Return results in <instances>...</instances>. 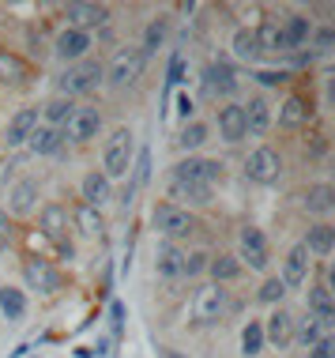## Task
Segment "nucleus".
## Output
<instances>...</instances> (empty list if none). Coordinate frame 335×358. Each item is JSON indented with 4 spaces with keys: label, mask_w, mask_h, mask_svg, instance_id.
<instances>
[{
    "label": "nucleus",
    "mask_w": 335,
    "mask_h": 358,
    "mask_svg": "<svg viewBox=\"0 0 335 358\" xmlns=\"http://www.w3.org/2000/svg\"><path fill=\"white\" fill-rule=\"evenodd\" d=\"M283 294H286V287H283V279H267V283L260 287V302H283Z\"/></svg>",
    "instance_id": "ea45409f"
},
{
    "label": "nucleus",
    "mask_w": 335,
    "mask_h": 358,
    "mask_svg": "<svg viewBox=\"0 0 335 358\" xmlns=\"http://www.w3.org/2000/svg\"><path fill=\"white\" fill-rule=\"evenodd\" d=\"M328 290H332V298H335V264H332V287Z\"/></svg>",
    "instance_id": "864d4df0"
},
{
    "label": "nucleus",
    "mask_w": 335,
    "mask_h": 358,
    "mask_svg": "<svg viewBox=\"0 0 335 358\" xmlns=\"http://www.w3.org/2000/svg\"><path fill=\"white\" fill-rule=\"evenodd\" d=\"M317 45H320V50H328V45H335V31H320V34H317Z\"/></svg>",
    "instance_id": "8fccbe9b"
},
{
    "label": "nucleus",
    "mask_w": 335,
    "mask_h": 358,
    "mask_svg": "<svg viewBox=\"0 0 335 358\" xmlns=\"http://www.w3.org/2000/svg\"><path fill=\"white\" fill-rule=\"evenodd\" d=\"M110 313H113V328H121V321H124V306H121V302H113V306H110Z\"/></svg>",
    "instance_id": "3c124183"
},
{
    "label": "nucleus",
    "mask_w": 335,
    "mask_h": 358,
    "mask_svg": "<svg viewBox=\"0 0 335 358\" xmlns=\"http://www.w3.org/2000/svg\"><path fill=\"white\" fill-rule=\"evenodd\" d=\"M34 200H38V181L34 178H23V181H15V185L8 189V208H12L15 215H31Z\"/></svg>",
    "instance_id": "ddd939ff"
},
{
    "label": "nucleus",
    "mask_w": 335,
    "mask_h": 358,
    "mask_svg": "<svg viewBox=\"0 0 335 358\" xmlns=\"http://www.w3.org/2000/svg\"><path fill=\"white\" fill-rule=\"evenodd\" d=\"M328 99H332V106H335V80H328Z\"/></svg>",
    "instance_id": "603ef678"
},
{
    "label": "nucleus",
    "mask_w": 335,
    "mask_h": 358,
    "mask_svg": "<svg viewBox=\"0 0 335 358\" xmlns=\"http://www.w3.org/2000/svg\"><path fill=\"white\" fill-rule=\"evenodd\" d=\"M305 117H309V102H305V99H298V94H294V99H286V102H283V110H279V124L294 129V124H302Z\"/></svg>",
    "instance_id": "7c9ffc66"
},
{
    "label": "nucleus",
    "mask_w": 335,
    "mask_h": 358,
    "mask_svg": "<svg viewBox=\"0 0 335 358\" xmlns=\"http://www.w3.org/2000/svg\"><path fill=\"white\" fill-rule=\"evenodd\" d=\"M57 148H61V136H57L53 129H34L31 132V151L34 155H53Z\"/></svg>",
    "instance_id": "f704fd0d"
},
{
    "label": "nucleus",
    "mask_w": 335,
    "mask_h": 358,
    "mask_svg": "<svg viewBox=\"0 0 335 358\" xmlns=\"http://www.w3.org/2000/svg\"><path fill=\"white\" fill-rule=\"evenodd\" d=\"M264 351V324L260 321H248L245 332H241V355L245 358H256Z\"/></svg>",
    "instance_id": "2f4dec72"
},
{
    "label": "nucleus",
    "mask_w": 335,
    "mask_h": 358,
    "mask_svg": "<svg viewBox=\"0 0 335 358\" xmlns=\"http://www.w3.org/2000/svg\"><path fill=\"white\" fill-rule=\"evenodd\" d=\"M110 200V178L98 170H91L87 178H83V204L87 208H102Z\"/></svg>",
    "instance_id": "412c9836"
},
{
    "label": "nucleus",
    "mask_w": 335,
    "mask_h": 358,
    "mask_svg": "<svg viewBox=\"0 0 335 358\" xmlns=\"http://www.w3.org/2000/svg\"><path fill=\"white\" fill-rule=\"evenodd\" d=\"M305 268H309V253H305V245H294L283 260V287H302Z\"/></svg>",
    "instance_id": "2eb2a0df"
},
{
    "label": "nucleus",
    "mask_w": 335,
    "mask_h": 358,
    "mask_svg": "<svg viewBox=\"0 0 335 358\" xmlns=\"http://www.w3.org/2000/svg\"><path fill=\"white\" fill-rule=\"evenodd\" d=\"M102 80V64L98 61H83V64H72L68 72L57 80V87H61V94H83V91H91L94 83Z\"/></svg>",
    "instance_id": "20e7f679"
},
{
    "label": "nucleus",
    "mask_w": 335,
    "mask_h": 358,
    "mask_svg": "<svg viewBox=\"0 0 335 358\" xmlns=\"http://www.w3.org/2000/svg\"><path fill=\"white\" fill-rule=\"evenodd\" d=\"M204 140H207V124L193 121V124H185V129H181V136H177V148H185V151H196V148H204Z\"/></svg>",
    "instance_id": "72a5a7b5"
},
{
    "label": "nucleus",
    "mask_w": 335,
    "mask_h": 358,
    "mask_svg": "<svg viewBox=\"0 0 335 358\" xmlns=\"http://www.w3.org/2000/svg\"><path fill=\"white\" fill-rule=\"evenodd\" d=\"M155 230L166 234V238H185V234L196 230V219L188 215L185 208H177V204H158L155 208Z\"/></svg>",
    "instance_id": "f03ea898"
},
{
    "label": "nucleus",
    "mask_w": 335,
    "mask_h": 358,
    "mask_svg": "<svg viewBox=\"0 0 335 358\" xmlns=\"http://www.w3.org/2000/svg\"><path fill=\"white\" fill-rule=\"evenodd\" d=\"M305 208H309L313 215H328L335 208V185H313L305 192Z\"/></svg>",
    "instance_id": "cd10ccee"
},
{
    "label": "nucleus",
    "mask_w": 335,
    "mask_h": 358,
    "mask_svg": "<svg viewBox=\"0 0 335 358\" xmlns=\"http://www.w3.org/2000/svg\"><path fill=\"white\" fill-rule=\"evenodd\" d=\"M8 241H12V222H8V215L0 211V249H4Z\"/></svg>",
    "instance_id": "de8ad7c7"
},
{
    "label": "nucleus",
    "mask_w": 335,
    "mask_h": 358,
    "mask_svg": "<svg viewBox=\"0 0 335 358\" xmlns=\"http://www.w3.org/2000/svg\"><path fill=\"white\" fill-rule=\"evenodd\" d=\"M264 340H271V343H279V347H286V343L294 340V317L286 313V309H275V313L267 317Z\"/></svg>",
    "instance_id": "a211bd4d"
},
{
    "label": "nucleus",
    "mask_w": 335,
    "mask_h": 358,
    "mask_svg": "<svg viewBox=\"0 0 335 358\" xmlns=\"http://www.w3.org/2000/svg\"><path fill=\"white\" fill-rule=\"evenodd\" d=\"M298 336H302V343H317V340H320V324L309 317V321L302 324V332H298Z\"/></svg>",
    "instance_id": "c03bdc74"
},
{
    "label": "nucleus",
    "mask_w": 335,
    "mask_h": 358,
    "mask_svg": "<svg viewBox=\"0 0 335 358\" xmlns=\"http://www.w3.org/2000/svg\"><path fill=\"white\" fill-rule=\"evenodd\" d=\"M87 50H91V34L87 31L68 27V31H61V38H57V57H61V61H80Z\"/></svg>",
    "instance_id": "f8f14e48"
},
{
    "label": "nucleus",
    "mask_w": 335,
    "mask_h": 358,
    "mask_svg": "<svg viewBox=\"0 0 335 358\" xmlns=\"http://www.w3.org/2000/svg\"><path fill=\"white\" fill-rule=\"evenodd\" d=\"M218 132H223L226 143L245 140V110L241 106H226V110H218Z\"/></svg>",
    "instance_id": "dca6fc26"
},
{
    "label": "nucleus",
    "mask_w": 335,
    "mask_h": 358,
    "mask_svg": "<svg viewBox=\"0 0 335 358\" xmlns=\"http://www.w3.org/2000/svg\"><path fill=\"white\" fill-rule=\"evenodd\" d=\"M143 57L140 50H121L117 57H113V64H110V83L113 87H128V83H136L140 76H143Z\"/></svg>",
    "instance_id": "39448f33"
},
{
    "label": "nucleus",
    "mask_w": 335,
    "mask_h": 358,
    "mask_svg": "<svg viewBox=\"0 0 335 358\" xmlns=\"http://www.w3.org/2000/svg\"><path fill=\"white\" fill-rule=\"evenodd\" d=\"M245 110V132H253V136H264L267 132V121H271V113H267V102L264 99H248Z\"/></svg>",
    "instance_id": "393cba45"
},
{
    "label": "nucleus",
    "mask_w": 335,
    "mask_h": 358,
    "mask_svg": "<svg viewBox=\"0 0 335 358\" xmlns=\"http://www.w3.org/2000/svg\"><path fill=\"white\" fill-rule=\"evenodd\" d=\"M42 230H45V238H53L57 245H61L64 257H72V245H68V211L50 204L42 211Z\"/></svg>",
    "instance_id": "1a4fd4ad"
},
{
    "label": "nucleus",
    "mask_w": 335,
    "mask_h": 358,
    "mask_svg": "<svg viewBox=\"0 0 335 358\" xmlns=\"http://www.w3.org/2000/svg\"><path fill=\"white\" fill-rule=\"evenodd\" d=\"M75 227H80V234H87V238H98L102 234V211L98 208H87V204H80L75 208Z\"/></svg>",
    "instance_id": "c756f323"
},
{
    "label": "nucleus",
    "mask_w": 335,
    "mask_h": 358,
    "mask_svg": "<svg viewBox=\"0 0 335 358\" xmlns=\"http://www.w3.org/2000/svg\"><path fill=\"white\" fill-rule=\"evenodd\" d=\"M309 358H335V336H324V340L313 343V355Z\"/></svg>",
    "instance_id": "79ce46f5"
},
{
    "label": "nucleus",
    "mask_w": 335,
    "mask_h": 358,
    "mask_svg": "<svg viewBox=\"0 0 335 358\" xmlns=\"http://www.w3.org/2000/svg\"><path fill=\"white\" fill-rule=\"evenodd\" d=\"M177 113L188 121V113H193V99H188V94H181V99H177Z\"/></svg>",
    "instance_id": "09e8293b"
},
{
    "label": "nucleus",
    "mask_w": 335,
    "mask_h": 358,
    "mask_svg": "<svg viewBox=\"0 0 335 358\" xmlns=\"http://www.w3.org/2000/svg\"><path fill=\"white\" fill-rule=\"evenodd\" d=\"M72 110H75L72 99H53L50 106H45V117H50V121H68Z\"/></svg>",
    "instance_id": "58836bf2"
},
{
    "label": "nucleus",
    "mask_w": 335,
    "mask_h": 358,
    "mask_svg": "<svg viewBox=\"0 0 335 358\" xmlns=\"http://www.w3.org/2000/svg\"><path fill=\"white\" fill-rule=\"evenodd\" d=\"M102 173L106 178H128L132 170V132L128 129H113V136L106 140V151H102Z\"/></svg>",
    "instance_id": "f257e3e1"
},
{
    "label": "nucleus",
    "mask_w": 335,
    "mask_h": 358,
    "mask_svg": "<svg viewBox=\"0 0 335 358\" xmlns=\"http://www.w3.org/2000/svg\"><path fill=\"white\" fill-rule=\"evenodd\" d=\"M132 173H136V181H132V185H147V178H151V151L147 148L140 151V162H136V170H132Z\"/></svg>",
    "instance_id": "a19ab883"
},
{
    "label": "nucleus",
    "mask_w": 335,
    "mask_h": 358,
    "mask_svg": "<svg viewBox=\"0 0 335 358\" xmlns=\"http://www.w3.org/2000/svg\"><path fill=\"white\" fill-rule=\"evenodd\" d=\"M279 170H283V162H279V155H275L271 148H256L253 155H248V162H245V173L253 181H260V185H271V181L279 178Z\"/></svg>",
    "instance_id": "423d86ee"
},
{
    "label": "nucleus",
    "mask_w": 335,
    "mask_h": 358,
    "mask_svg": "<svg viewBox=\"0 0 335 358\" xmlns=\"http://www.w3.org/2000/svg\"><path fill=\"white\" fill-rule=\"evenodd\" d=\"M309 313L317 324H335V298L328 287H313L309 290Z\"/></svg>",
    "instance_id": "f3484780"
},
{
    "label": "nucleus",
    "mask_w": 335,
    "mask_h": 358,
    "mask_svg": "<svg viewBox=\"0 0 335 358\" xmlns=\"http://www.w3.org/2000/svg\"><path fill=\"white\" fill-rule=\"evenodd\" d=\"M283 34H286V45H302L305 38H309V19H302V15H290L286 19V27H283Z\"/></svg>",
    "instance_id": "e433bc0d"
},
{
    "label": "nucleus",
    "mask_w": 335,
    "mask_h": 358,
    "mask_svg": "<svg viewBox=\"0 0 335 358\" xmlns=\"http://www.w3.org/2000/svg\"><path fill=\"white\" fill-rule=\"evenodd\" d=\"M204 76H207V91H211V94H234L237 80H234V69H230V64L215 61V64H207Z\"/></svg>",
    "instance_id": "4be33fe9"
},
{
    "label": "nucleus",
    "mask_w": 335,
    "mask_h": 358,
    "mask_svg": "<svg viewBox=\"0 0 335 358\" xmlns=\"http://www.w3.org/2000/svg\"><path fill=\"white\" fill-rule=\"evenodd\" d=\"M226 309V290L211 283V287H200L196 290V298H193V313H196V321H215L218 313Z\"/></svg>",
    "instance_id": "6e6552de"
},
{
    "label": "nucleus",
    "mask_w": 335,
    "mask_h": 358,
    "mask_svg": "<svg viewBox=\"0 0 335 358\" xmlns=\"http://www.w3.org/2000/svg\"><path fill=\"white\" fill-rule=\"evenodd\" d=\"M34 129H38V110H19L15 117L8 121V132H4L8 148H19V143H27Z\"/></svg>",
    "instance_id": "4468645a"
},
{
    "label": "nucleus",
    "mask_w": 335,
    "mask_h": 358,
    "mask_svg": "<svg viewBox=\"0 0 335 358\" xmlns=\"http://www.w3.org/2000/svg\"><path fill=\"white\" fill-rule=\"evenodd\" d=\"M98 124H102L98 110H72V117L64 121V136L75 140V143H87V140H94Z\"/></svg>",
    "instance_id": "9d476101"
},
{
    "label": "nucleus",
    "mask_w": 335,
    "mask_h": 358,
    "mask_svg": "<svg viewBox=\"0 0 335 358\" xmlns=\"http://www.w3.org/2000/svg\"><path fill=\"white\" fill-rule=\"evenodd\" d=\"M207 268V257L204 253H188L185 257V275H196V272H204Z\"/></svg>",
    "instance_id": "37998d69"
},
{
    "label": "nucleus",
    "mask_w": 335,
    "mask_h": 358,
    "mask_svg": "<svg viewBox=\"0 0 335 358\" xmlns=\"http://www.w3.org/2000/svg\"><path fill=\"white\" fill-rule=\"evenodd\" d=\"M155 272L158 275H185V253L170 241H162L158 253H155Z\"/></svg>",
    "instance_id": "6ab92c4d"
},
{
    "label": "nucleus",
    "mask_w": 335,
    "mask_h": 358,
    "mask_svg": "<svg viewBox=\"0 0 335 358\" xmlns=\"http://www.w3.org/2000/svg\"><path fill=\"white\" fill-rule=\"evenodd\" d=\"M0 313H4L8 321H19V317L27 313V298H23V290H15V287H0Z\"/></svg>",
    "instance_id": "c85d7f7f"
},
{
    "label": "nucleus",
    "mask_w": 335,
    "mask_h": 358,
    "mask_svg": "<svg viewBox=\"0 0 335 358\" xmlns=\"http://www.w3.org/2000/svg\"><path fill=\"white\" fill-rule=\"evenodd\" d=\"M207 268H211L215 283H223V279H237V275H241V264H237L234 257H215V260H207Z\"/></svg>",
    "instance_id": "c9c22d12"
},
{
    "label": "nucleus",
    "mask_w": 335,
    "mask_h": 358,
    "mask_svg": "<svg viewBox=\"0 0 335 358\" xmlns=\"http://www.w3.org/2000/svg\"><path fill=\"white\" fill-rule=\"evenodd\" d=\"M302 245H305V253H320V257H328L332 249H335V230L328 227V222H320V227H313V230H309V238H305Z\"/></svg>",
    "instance_id": "a878e982"
},
{
    "label": "nucleus",
    "mask_w": 335,
    "mask_h": 358,
    "mask_svg": "<svg viewBox=\"0 0 335 358\" xmlns=\"http://www.w3.org/2000/svg\"><path fill=\"white\" fill-rule=\"evenodd\" d=\"M23 279H27V287L31 290H38V294H57L61 290V272L50 264V260H42V257H31L23 264Z\"/></svg>",
    "instance_id": "7ed1b4c3"
},
{
    "label": "nucleus",
    "mask_w": 335,
    "mask_h": 358,
    "mask_svg": "<svg viewBox=\"0 0 335 358\" xmlns=\"http://www.w3.org/2000/svg\"><path fill=\"white\" fill-rule=\"evenodd\" d=\"M170 196L188 200V204H211V185H196V181H170Z\"/></svg>",
    "instance_id": "b1692460"
},
{
    "label": "nucleus",
    "mask_w": 335,
    "mask_h": 358,
    "mask_svg": "<svg viewBox=\"0 0 335 358\" xmlns=\"http://www.w3.org/2000/svg\"><path fill=\"white\" fill-rule=\"evenodd\" d=\"M237 245H241V260H248V268H267V241L256 227H245Z\"/></svg>",
    "instance_id": "9b49d317"
},
{
    "label": "nucleus",
    "mask_w": 335,
    "mask_h": 358,
    "mask_svg": "<svg viewBox=\"0 0 335 358\" xmlns=\"http://www.w3.org/2000/svg\"><path fill=\"white\" fill-rule=\"evenodd\" d=\"M170 358H177V355H170Z\"/></svg>",
    "instance_id": "5fc2aeb1"
},
{
    "label": "nucleus",
    "mask_w": 335,
    "mask_h": 358,
    "mask_svg": "<svg viewBox=\"0 0 335 358\" xmlns=\"http://www.w3.org/2000/svg\"><path fill=\"white\" fill-rule=\"evenodd\" d=\"M68 19L75 23V31H83V27H98L110 19V8L106 4H68Z\"/></svg>",
    "instance_id": "aec40b11"
},
{
    "label": "nucleus",
    "mask_w": 335,
    "mask_h": 358,
    "mask_svg": "<svg viewBox=\"0 0 335 358\" xmlns=\"http://www.w3.org/2000/svg\"><path fill=\"white\" fill-rule=\"evenodd\" d=\"M256 80H260L264 87H279V83L286 80V72H260V76H256Z\"/></svg>",
    "instance_id": "49530a36"
},
{
    "label": "nucleus",
    "mask_w": 335,
    "mask_h": 358,
    "mask_svg": "<svg viewBox=\"0 0 335 358\" xmlns=\"http://www.w3.org/2000/svg\"><path fill=\"white\" fill-rule=\"evenodd\" d=\"M27 80V61L15 53H0V83L4 87H19Z\"/></svg>",
    "instance_id": "bb28decb"
},
{
    "label": "nucleus",
    "mask_w": 335,
    "mask_h": 358,
    "mask_svg": "<svg viewBox=\"0 0 335 358\" xmlns=\"http://www.w3.org/2000/svg\"><path fill=\"white\" fill-rule=\"evenodd\" d=\"M162 38H166V23H162V19H155V23H151L147 27V34H143V57H147V53H155L158 50V45H162Z\"/></svg>",
    "instance_id": "4c0bfd02"
},
{
    "label": "nucleus",
    "mask_w": 335,
    "mask_h": 358,
    "mask_svg": "<svg viewBox=\"0 0 335 358\" xmlns=\"http://www.w3.org/2000/svg\"><path fill=\"white\" fill-rule=\"evenodd\" d=\"M230 45H234V57H241V61H256V57H260V45H256V31H237Z\"/></svg>",
    "instance_id": "473e14b6"
},
{
    "label": "nucleus",
    "mask_w": 335,
    "mask_h": 358,
    "mask_svg": "<svg viewBox=\"0 0 335 358\" xmlns=\"http://www.w3.org/2000/svg\"><path fill=\"white\" fill-rule=\"evenodd\" d=\"M218 173H223V162H215V159H185L174 166L177 181H196V185H211Z\"/></svg>",
    "instance_id": "0eeeda50"
},
{
    "label": "nucleus",
    "mask_w": 335,
    "mask_h": 358,
    "mask_svg": "<svg viewBox=\"0 0 335 358\" xmlns=\"http://www.w3.org/2000/svg\"><path fill=\"white\" fill-rule=\"evenodd\" d=\"M181 76H185V61H181V53H174V61H170V87L174 83H181Z\"/></svg>",
    "instance_id": "a18cd8bd"
},
{
    "label": "nucleus",
    "mask_w": 335,
    "mask_h": 358,
    "mask_svg": "<svg viewBox=\"0 0 335 358\" xmlns=\"http://www.w3.org/2000/svg\"><path fill=\"white\" fill-rule=\"evenodd\" d=\"M256 45H260V53H286L290 50L279 23H260L256 27Z\"/></svg>",
    "instance_id": "5701e85b"
}]
</instances>
